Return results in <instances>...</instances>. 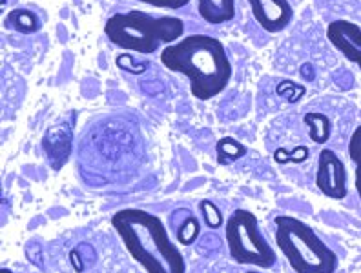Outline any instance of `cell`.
Segmentation results:
<instances>
[{"label":"cell","mask_w":361,"mask_h":273,"mask_svg":"<svg viewBox=\"0 0 361 273\" xmlns=\"http://www.w3.org/2000/svg\"><path fill=\"white\" fill-rule=\"evenodd\" d=\"M161 64L190 82L197 101H212L225 91L232 79V62L219 39L188 35L161 51Z\"/></svg>","instance_id":"obj_1"},{"label":"cell","mask_w":361,"mask_h":273,"mask_svg":"<svg viewBox=\"0 0 361 273\" xmlns=\"http://www.w3.org/2000/svg\"><path fill=\"white\" fill-rule=\"evenodd\" d=\"M111 226L146 273H186L185 255L157 215L141 208H124L111 215Z\"/></svg>","instance_id":"obj_2"},{"label":"cell","mask_w":361,"mask_h":273,"mask_svg":"<svg viewBox=\"0 0 361 273\" xmlns=\"http://www.w3.org/2000/svg\"><path fill=\"white\" fill-rule=\"evenodd\" d=\"M104 35L117 48L152 55L183 39L185 23L172 15H152L133 9L111 15L104 24Z\"/></svg>","instance_id":"obj_3"},{"label":"cell","mask_w":361,"mask_h":273,"mask_svg":"<svg viewBox=\"0 0 361 273\" xmlns=\"http://www.w3.org/2000/svg\"><path fill=\"white\" fill-rule=\"evenodd\" d=\"M276 244L294 273H336L338 255L329 244L298 217L278 215Z\"/></svg>","instance_id":"obj_4"},{"label":"cell","mask_w":361,"mask_h":273,"mask_svg":"<svg viewBox=\"0 0 361 273\" xmlns=\"http://www.w3.org/2000/svg\"><path fill=\"white\" fill-rule=\"evenodd\" d=\"M225 243L233 262L254 268H272L278 255L261 234L259 220L248 210H235L226 219Z\"/></svg>","instance_id":"obj_5"},{"label":"cell","mask_w":361,"mask_h":273,"mask_svg":"<svg viewBox=\"0 0 361 273\" xmlns=\"http://www.w3.org/2000/svg\"><path fill=\"white\" fill-rule=\"evenodd\" d=\"M316 186L325 197L334 201H343L348 193L347 167L334 150L319 151L316 170Z\"/></svg>","instance_id":"obj_6"},{"label":"cell","mask_w":361,"mask_h":273,"mask_svg":"<svg viewBox=\"0 0 361 273\" xmlns=\"http://www.w3.org/2000/svg\"><path fill=\"white\" fill-rule=\"evenodd\" d=\"M252 17L267 33L286 30L294 18V8L288 0H247Z\"/></svg>","instance_id":"obj_7"},{"label":"cell","mask_w":361,"mask_h":273,"mask_svg":"<svg viewBox=\"0 0 361 273\" xmlns=\"http://www.w3.org/2000/svg\"><path fill=\"white\" fill-rule=\"evenodd\" d=\"M326 39L339 55L356 64L361 71V26L353 20H332L326 26Z\"/></svg>","instance_id":"obj_8"},{"label":"cell","mask_w":361,"mask_h":273,"mask_svg":"<svg viewBox=\"0 0 361 273\" xmlns=\"http://www.w3.org/2000/svg\"><path fill=\"white\" fill-rule=\"evenodd\" d=\"M199 17L204 23L217 26L233 20L235 17V0H195Z\"/></svg>","instance_id":"obj_9"},{"label":"cell","mask_w":361,"mask_h":273,"mask_svg":"<svg viewBox=\"0 0 361 273\" xmlns=\"http://www.w3.org/2000/svg\"><path fill=\"white\" fill-rule=\"evenodd\" d=\"M173 215L179 217V222H172L176 226V239L180 246H192L201 235V222L194 213L186 210V208H179L173 212Z\"/></svg>","instance_id":"obj_10"},{"label":"cell","mask_w":361,"mask_h":273,"mask_svg":"<svg viewBox=\"0 0 361 273\" xmlns=\"http://www.w3.org/2000/svg\"><path fill=\"white\" fill-rule=\"evenodd\" d=\"M303 122L309 128V136L314 144H325L331 139L332 122L325 113H319V111L305 113Z\"/></svg>","instance_id":"obj_11"},{"label":"cell","mask_w":361,"mask_h":273,"mask_svg":"<svg viewBox=\"0 0 361 273\" xmlns=\"http://www.w3.org/2000/svg\"><path fill=\"white\" fill-rule=\"evenodd\" d=\"M6 27L9 30L18 31L23 35H31V33H37L40 30V20L33 11L24 8L13 9L11 13L6 17Z\"/></svg>","instance_id":"obj_12"},{"label":"cell","mask_w":361,"mask_h":273,"mask_svg":"<svg viewBox=\"0 0 361 273\" xmlns=\"http://www.w3.org/2000/svg\"><path fill=\"white\" fill-rule=\"evenodd\" d=\"M247 146L243 144V142H239L238 139H233V136H223V139H219L216 144L217 164H221V166H228V164L243 159V157L247 155Z\"/></svg>","instance_id":"obj_13"},{"label":"cell","mask_w":361,"mask_h":273,"mask_svg":"<svg viewBox=\"0 0 361 273\" xmlns=\"http://www.w3.org/2000/svg\"><path fill=\"white\" fill-rule=\"evenodd\" d=\"M348 157L350 163L354 164V186H356V193L361 203V124L354 129L348 141Z\"/></svg>","instance_id":"obj_14"},{"label":"cell","mask_w":361,"mask_h":273,"mask_svg":"<svg viewBox=\"0 0 361 273\" xmlns=\"http://www.w3.org/2000/svg\"><path fill=\"white\" fill-rule=\"evenodd\" d=\"M95 260H97L95 248L86 243L79 244V246L70 251V262L77 273H82L90 265H95Z\"/></svg>","instance_id":"obj_15"},{"label":"cell","mask_w":361,"mask_h":273,"mask_svg":"<svg viewBox=\"0 0 361 273\" xmlns=\"http://www.w3.org/2000/svg\"><path fill=\"white\" fill-rule=\"evenodd\" d=\"M199 210H201V215H203L204 224L208 226V229L212 231H216V229L223 228L226 224L225 217H223V212L219 210L214 201H208V198H203L201 203H199Z\"/></svg>","instance_id":"obj_16"},{"label":"cell","mask_w":361,"mask_h":273,"mask_svg":"<svg viewBox=\"0 0 361 273\" xmlns=\"http://www.w3.org/2000/svg\"><path fill=\"white\" fill-rule=\"evenodd\" d=\"M309 159V148L307 146H295L294 150H285V148H279L274 153V160L278 164H286V163H305Z\"/></svg>","instance_id":"obj_17"},{"label":"cell","mask_w":361,"mask_h":273,"mask_svg":"<svg viewBox=\"0 0 361 273\" xmlns=\"http://www.w3.org/2000/svg\"><path fill=\"white\" fill-rule=\"evenodd\" d=\"M115 64H117L119 70L128 71V73H132V75H141V73H145V71L148 70L146 64H142V66H133V57L130 53L119 55V57L115 58Z\"/></svg>","instance_id":"obj_18"},{"label":"cell","mask_w":361,"mask_h":273,"mask_svg":"<svg viewBox=\"0 0 361 273\" xmlns=\"http://www.w3.org/2000/svg\"><path fill=\"white\" fill-rule=\"evenodd\" d=\"M135 2H141V4L152 6V8L157 9H170V11H176V9L185 8L190 4V0H135Z\"/></svg>","instance_id":"obj_19"},{"label":"cell","mask_w":361,"mask_h":273,"mask_svg":"<svg viewBox=\"0 0 361 273\" xmlns=\"http://www.w3.org/2000/svg\"><path fill=\"white\" fill-rule=\"evenodd\" d=\"M201 246L208 248V250H217L221 246V239L216 234H204L201 237Z\"/></svg>","instance_id":"obj_20"},{"label":"cell","mask_w":361,"mask_h":273,"mask_svg":"<svg viewBox=\"0 0 361 273\" xmlns=\"http://www.w3.org/2000/svg\"><path fill=\"white\" fill-rule=\"evenodd\" d=\"M0 273H13V272H11L9 268H2V269H0Z\"/></svg>","instance_id":"obj_21"},{"label":"cell","mask_w":361,"mask_h":273,"mask_svg":"<svg viewBox=\"0 0 361 273\" xmlns=\"http://www.w3.org/2000/svg\"><path fill=\"white\" fill-rule=\"evenodd\" d=\"M247 273H267V272H259V269H252V272H247Z\"/></svg>","instance_id":"obj_22"}]
</instances>
